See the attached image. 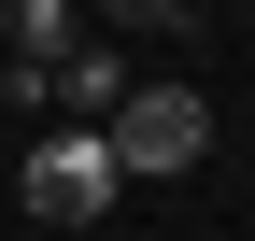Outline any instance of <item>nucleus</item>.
Returning <instances> with one entry per match:
<instances>
[{
    "mask_svg": "<svg viewBox=\"0 0 255 241\" xmlns=\"http://www.w3.org/2000/svg\"><path fill=\"white\" fill-rule=\"evenodd\" d=\"M0 43H14V57H43V71H57V57L85 43V0H0Z\"/></svg>",
    "mask_w": 255,
    "mask_h": 241,
    "instance_id": "7ed1b4c3",
    "label": "nucleus"
},
{
    "mask_svg": "<svg viewBox=\"0 0 255 241\" xmlns=\"http://www.w3.org/2000/svg\"><path fill=\"white\" fill-rule=\"evenodd\" d=\"M114 185H128V170H114V128H43V142H28V213H43V227H100Z\"/></svg>",
    "mask_w": 255,
    "mask_h": 241,
    "instance_id": "f03ea898",
    "label": "nucleus"
},
{
    "mask_svg": "<svg viewBox=\"0 0 255 241\" xmlns=\"http://www.w3.org/2000/svg\"><path fill=\"white\" fill-rule=\"evenodd\" d=\"M114 28H184V0H100Z\"/></svg>",
    "mask_w": 255,
    "mask_h": 241,
    "instance_id": "39448f33",
    "label": "nucleus"
},
{
    "mask_svg": "<svg viewBox=\"0 0 255 241\" xmlns=\"http://www.w3.org/2000/svg\"><path fill=\"white\" fill-rule=\"evenodd\" d=\"M213 156V100L199 85H128L114 100V170L128 185H170V170H199Z\"/></svg>",
    "mask_w": 255,
    "mask_h": 241,
    "instance_id": "f257e3e1",
    "label": "nucleus"
},
{
    "mask_svg": "<svg viewBox=\"0 0 255 241\" xmlns=\"http://www.w3.org/2000/svg\"><path fill=\"white\" fill-rule=\"evenodd\" d=\"M114 100H128V71H114V57H57V114H85V128H114Z\"/></svg>",
    "mask_w": 255,
    "mask_h": 241,
    "instance_id": "20e7f679",
    "label": "nucleus"
}]
</instances>
